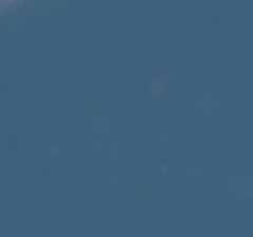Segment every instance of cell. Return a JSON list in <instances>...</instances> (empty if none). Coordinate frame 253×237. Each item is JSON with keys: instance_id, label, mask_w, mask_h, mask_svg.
<instances>
[]
</instances>
